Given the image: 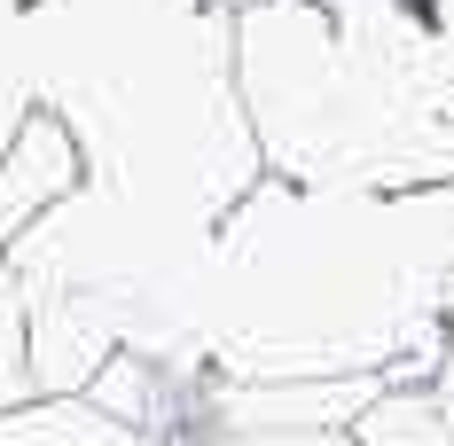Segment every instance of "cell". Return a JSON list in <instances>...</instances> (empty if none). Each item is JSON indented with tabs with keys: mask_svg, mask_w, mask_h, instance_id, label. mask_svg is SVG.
<instances>
[{
	"mask_svg": "<svg viewBox=\"0 0 454 446\" xmlns=\"http://www.w3.org/2000/svg\"><path fill=\"white\" fill-rule=\"evenodd\" d=\"M212 8H220V16H243V8H259V0H212Z\"/></svg>",
	"mask_w": 454,
	"mask_h": 446,
	"instance_id": "15",
	"label": "cell"
},
{
	"mask_svg": "<svg viewBox=\"0 0 454 446\" xmlns=\"http://www.w3.org/2000/svg\"><path fill=\"white\" fill-rule=\"evenodd\" d=\"M0 446H157V439L141 423H118L110 407L79 400V392H63V400L32 392V400L0 407Z\"/></svg>",
	"mask_w": 454,
	"mask_h": 446,
	"instance_id": "6",
	"label": "cell"
},
{
	"mask_svg": "<svg viewBox=\"0 0 454 446\" xmlns=\"http://www.w3.org/2000/svg\"><path fill=\"white\" fill-rule=\"evenodd\" d=\"M439 40H447V55H454V0H439Z\"/></svg>",
	"mask_w": 454,
	"mask_h": 446,
	"instance_id": "14",
	"label": "cell"
},
{
	"mask_svg": "<svg viewBox=\"0 0 454 446\" xmlns=\"http://www.w3.org/2000/svg\"><path fill=\"white\" fill-rule=\"evenodd\" d=\"M16 87L102 188L220 220L259 180L235 102V16L212 0H24Z\"/></svg>",
	"mask_w": 454,
	"mask_h": 446,
	"instance_id": "2",
	"label": "cell"
},
{
	"mask_svg": "<svg viewBox=\"0 0 454 446\" xmlns=\"http://www.w3.org/2000/svg\"><path fill=\"white\" fill-rule=\"evenodd\" d=\"M157 446H361L353 423H181Z\"/></svg>",
	"mask_w": 454,
	"mask_h": 446,
	"instance_id": "9",
	"label": "cell"
},
{
	"mask_svg": "<svg viewBox=\"0 0 454 446\" xmlns=\"http://www.w3.org/2000/svg\"><path fill=\"white\" fill-rule=\"evenodd\" d=\"M235 102L259 173L298 188L454 180V63L337 24L314 0L235 16Z\"/></svg>",
	"mask_w": 454,
	"mask_h": 446,
	"instance_id": "3",
	"label": "cell"
},
{
	"mask_svg": "<svg viewBox=\"0 0 454 446\" xmlns=\"http://www.w3.org/2000/svg\"><path fill=\"white\" fill-rule=\"evenodd\" d=\"M79 173H87L79 165V141L63 134L47 110H24L16 134H8V149H0V243L24 235L55 196H71Z\"/></svg>",
	"mask_w": 454,
	"mask_h": 446,
	"instance_id": "5",
	"label": "cell"
},
{
	"mask_svg": "<svg viewBox=\"0 0 454 446\" xmlns=\"http://www.w3.org/2000/svg\"><path fill=\"white\" fill-rule=\"evenodd\" d=\"M16 32H24V0H0V79H16Z\"/></svg>",
	"mask_w": 454,
	"mask_h": 446,
	"instance_id": "12",
	"label": "cell"
},
{
	"mask_svg": "<svg viewBox=\"0 0 454 446\" xmlns=\"http://www.w3.org/2000/svg\"><path fill=\"white\" fill-rule=\"evenodd\" d=\"M204 243L212 227L141 204L126 188L79 173L24 235H8V274L24 298V360L32 392H87L102 360L141 353L165 368H196L204 313Z\"/></svg>",
	"mask_w": 454,
	"mask_h": 446,
	"instance_id": "4",
	"label": "cell"
},
{
	"mask_svg": "<svg viewBox=\"0 0 454 446\" xmlns=\"http://www.w3.org/2000/svg\"><path fill=\"white\" fill-rule=\"evenodd\" d=\"M353 439L361 446H454L447 415L431 400V384L423 376H400V384H376L353 415Z\"/></svg>",
	"mask_w": 454,
	"mask_h": 446,
	"instance_id": "7",
	"label": "cell"
},
{
	"mask_svg": "<svg viewBox=\"0 0 454 446\" xmlns=\"http://www.w3.org/2000/svg\"><path fill=\"white\" fill-rule=\"evenodd\" d=\"M423 384H431V400H439V415H447V431H454V313H447V329H439V353L423 368Z\"/></svg>",
	"mask_w": 454,
	"mask_h": 446,
	"instance_id": "11",
	"label": "cell"
},
{
	"mask_svg": "<svg viewBox=\"0 0 454 446\" xmlns=\"http://www.w3.org/2000/svg\"><path fill=\"white\" fill-rule=\"evenodd\" d=\"M314 8H329V16L353 24V32L423 47V55H447V40H439V0H314ZM447 63H454V55H447Z\"/></svg>",
	"mask_w": 454,
	"mask_h": 446,
	"instance_id": "8",
	"label": "cell"
},
{
	"mask_svg": "<svg viewBox=\"0 0 454 446\" xmlns=\"http://www.w3.org/2000/svg\"><path fill=\"white\" fill-rule=\"evenodd\" d=\"M454 313V180L298 188L259 173L204 243L196 368L220 384H400Z\"/></svg>",
	"mask_w": 454,
	"mask_h": 446,
	"instance_id": "1",
	"label": "cell"
},
{
	"mask_svg": "<svg viewBox=\"0 0 454 446\" xmlns=\"http://www.w3.org/2000/svg\"><path fill=\"white\" fill-rule=\"evenodd\" d=\"M32 400V360H24V298H16V274L0 251V407Z\"/></svg>",
	"mask_w": 454,
	"mask_h": 446,
	"instance_id": "10",
	"label": "cell"
},
{
	"mask_svg": "<svg viewBox=\"0 0 454 446\" xmlns=\"http://www.w3.org/2000/svg\"><path fill=\"white\" fill-rule=\"evenodd\" d=\"M32 102H24V87L16 79H0V149H8V134H16V118H24Z\"/></svg>",
	"mask_w": 454,
	"mask_h": 446,
	"instance_id": "13",
	"label": "cell"
}]
</instances>
